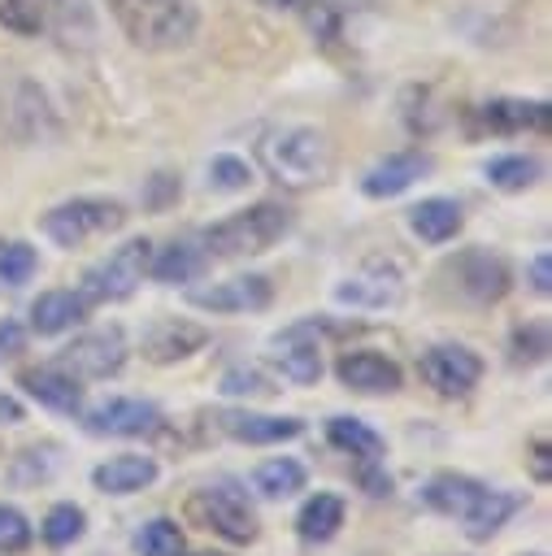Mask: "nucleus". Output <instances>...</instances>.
Here are the masks:
<instances>
[{"instance_id":"15","label":"nucleus","mask_w":552,"mask_h":556,"mask_svg":"<svg viewBox=\"0 0 552 556\" xmlns=\"http://www.w3.org/2000/svg\"><path fill=\"white\" fill-rule=\"evenodd\" d=\"M335 374H339V382L348 391H361V395H391L404 382L400 365L387 361V356H378V352H343L339 365H335Z\"/></svg>"},{"instance_id":"41","label":"nucleus","mask_w":552,"mask_h":556,"mask_svg":"<svg viewBox=\"0 0 552 556\" xmlns=\"http://www.w3.org/2000/svg\"><path fill=\"white\" fill-rule=\"evenodd\" d=\"M22 343H26L22 326H17V321H0V356H13V352H22Z\"/></svg>"},{"instance_id":"4","label":"nucleus","mask_w":552,"mask_h":556,"mask_svg":"<svg viewBox=\"0 0 552 556\" xmlns=\"http://www.w3.org/2000/svg\"><path fill=\"white\" fill-rule=\"evenodd\" d=\"M126 222V208L109 195H74V200H61L57 208L43 213V235L57 243V248H83L109 230H117Z\"/></svg>"},{"instance_id":"37","label":"nucleus","mask_w":552,"mask_h":556,"mask_svg":"<svg viewBox=\"0 0 552 556\" xmlns=\"http://www.w3.org/2000/svg\"><path fill=\"white\" fill-rule=\"evenodd\" d=\"M222 391L226 395H269V391H278L261 369H248V365H235V369H226L222 374Z\"/></svg>"},{"instance_id":"2","label":"nucleus","mask_w":552,"mask_h":556,"mask_svg":"<svg viewBox=\"0 0 552 556\" xmlns=\"http://www.w3.org/2000/svg\"><path fill=\"white\" fill-rule=\"evenodd\" d=\"M122 35L143 52H174L196 39L200 4L196 0H104Z\"/></svg>"},{"instance_id":"45","label":"nucleus","mask_w":552,"mask_h":556,"mask_svg":"<svg viewBox=\"0 0 552 556\" xmlns=\"http://www.w3.org/2000/svg\"><path fill=\"white\" fill-rule=\"evenodd\" d=\"M530 556H543V552H530Z\"/></svg>"},{"instance_id":"13","label":"nucleus","mask_w":552,"mask_h":556,"mask_svg":"<svg viewBox=\"0 0 552 556\" xmlns=\"http://www.w3.org/2000/svg\"><path fill=\"white\" fill-rule=\"evenodd\" d=\"M335 300L352 308H396L404 300V282L396 265H365L361 274L335 282Z\"/></svg>"},{"instance_id":"29","label":"nucleus","mask_w":552,"mask_h":556,"mask_svg":"<svg viewBox=\"0 0 552 556\" xmlns=\"http://www.w3.org/2000/svg\"><path fill=\"white\" fill-rule=\"evenodd\" d=\"M487 182L500 187V191H526V187L539 182V161H535V156H522V152L495 156V161L487 165Z\"/></svg>"},{"instance_id":"44","label":"nucleus","mask_w":552,"mask_h":556,"mask_svg":"<svg viewBox=\"0 0 552 556\" xmlns=\"http://www.w3.org/2000/svg\"><path fill=\"white\" fill-rule=\"evenodd\" d=\"M200 556H213V552H200Z\"/></svg>"},{"instance_id":"10","label":"nucleus","mask_w":552,"mask_h":556,"mask_svg":"<svg viewBox=\"0 0 552 556\" xmlns=\"http://www.w3.org/2000/svg\"><path fill=\"white\" fill-rule=\"evenodd\" d=\"M422 378L439 395H469L482 378V361L461 343H435L422 352Z\"/></svg>"},{"instance_id":"5","label":"nucleus","mask_w":552,"mask_h":556,"mask_svg":"<svg viewBox=\"0 0 552 556\" xmlns=\"http://www.w3.org/2000/svg\"><path fill=\"white\" fill-rule=\"evenodd\" d=\"M148 265H152V243L126 239L122 248H113L100 265H91L83 274V300L87 304H117V300L135 295L139 282L148 278Z\"/></svg>"},{"instance_id":"28","label":"nucleus","mask_w":552,"mask_h":556,"mask_svg":"<svg viewBox=\"0 0 552 556\" xmlns=\"http://www.w3.org/2000/svg\"><path fill=\"white\" fill-rule=\"evenodd\" d=\"M326 439H330L339 452H352L356 460H378V456H382L378 430H369V426L356 421V417H330V421H326Z\"/></svg>"},{"instance_id":"14","label":"nucleus","mask_w":552,"mask_h":556,"mask_svg":"<svg viewBox=\"0 0 552 556\" xmlns=\"http://www.w3.org/2000/svg\"><path fill=\"white\" fill-rule=\"evenodd\" d=\"M426 174H430V156L417 152V148H404V152H391V156L374 161V165L365 169V178H361V191H365L369 200H391V195L409 191V187H413L417 178H426Z\"/></svg>"},{"instance_id":"27","label":"nucleus","mask_w":552,"mask_h":556,"mask_svg":"<svg viewBox=\"0 0 552 556\" xmlns=\"http://www.w3.org/2000/svg\"><path fill=\"white\" fill-rule=\"evenodd\" d=\"M296 526H300V534H304L309 543H326V539H335V530L343 526V500L330 495V491L309 495V500L300 504Z\"/></svg>"},{"instance_id":"9","label":"nucleus","mask_w":552,"mask_h":556,"mask_svg":"<svg viewBox=\"0 0 552 556\" xmlns=\"http://www.w3.org/2000/svg\"><path fill=\"white\" fill-rule=\"evenodd\" d=\"M83 426H87L91 434L143 439V434H156V430H161V408L148 404V400H135V395H113V400L87 408Z\"/></svg>"},{"instance_id":"39","label":"nucleus","mask_w":552,"mask_h":556,"mask_svg":"<svg viewBox=\"0 0 552 556\" xmlns=\"http://www.w3.org/2000/svg\"><path fill=\"white\" fill-rule=\"evenodd\" d=\"M530 287H535L539 295L552 291V261H548V252H539V256L530 261Z\"/></svg>"},{"instance_id":"12","label":"nucleus","mask_w":552,"mask_h":556,"mask_svg":"<svg viewBox=\"0 0 552 556\" xmlns=\"http://www.w3.org/2000/svg\"><path fill=\"white\" fill-rule=\"evenodd\" d=\"M452 278H456V291L474 304H495L504 291H509V265L487 252V248H469L452 261Z\"/></svg>"},{"instance_id":"6","label":"nucleus","mask_w":552,"mask_h":556,"mask_svg":"<svg viewBox=\"0 0 552 556\" xmlns=\"http://www.w3.org/2000/svg\"><path fill=\"white\" fill-rule=\"evenodd\" d=\"M191 517H200L204 530H217L230 543H252L256 539V513L248 495L235 482H213L191 495Z\"/></svg>"},{"instance_id":"26","label":"nucleus","mask_w":552,"mask_h":556,"mask_svg":"<svg viewBox=\"0 0 552 556\" xmlns=\"http://www.w3.org/2000/svg\"><path fill=\"white\" fill-rule=\"evenodd\" d=\"M304 465L296 456H269L252 469V486L265 495V500H291L296 491H304Z\"/></svg>"},{"instance_id":"24","label":"nucleus","mask_w":552,"mask_h":556,"mask_svg":"<svg viewBox=\"0 0 552 556\" xmlns=\"http://www.w3.org/2000/svg\"><path fill=\"white\" fill-rule=\"evenodd\" d=\"M548 117H552V109L543 100H491L482 109V122L500 135H513V130H539L543 135Z\"/></svg>"},{"instance_id":"30","label":"nucleus","mask_w":552,"mask_h":556,"mask_svg":"<svg viewBox=\"0 0 552 556\" xmlns=\"http://www.w3.org/2000/svg\"><path fill=\"white\" fill-rule=\"evenodd\" d=\"M83 530H87V513L78 504H52L48 517H43V526H39V534H43L48 547H70V543L83 539Z\"/></svg>"},{"instance_id":"35","label":"nucleus","mask_w":552,"mask_h":556,"mask_svg":"<svg viewBox=\"0 0 552 556\" xmlns=\"http://www.w3.org/2000/svg\"><path fill=\"white\" fill-rule=\"evenodd\" d=\"M548 356V330L543 321H530V326H517L513 330V361L517 365H535Z\"/></svg>"},{"instance_id":"43","label":"nucleus","mask_w":552,"mask_h":556,"mask_svg":"<svg viewBox=\"0 0 552 556\" xmlns=\"http://www.w3.org/2000/svg\"><path fill=\"white\" fill-rule=\"evenodd\" d=\"M265 4H274V9H283V4H287V9H291V4H304V0H265Z\"/></svg>"},{"instance_id":"38","label":"nucleus","mask_w":552,"mask_h":556,"mask_svg":"<svg viewBox=\"0 0 552 556\" xmlns=\"http://www.w3.org/2000/svg\"><path fill=\"white\" fill-rule=\"evenodd\" d=\"M361 486L369 495H391V473H382L378 460H361Z\"/></svg>"},{"instance_id":"34","label":"nucleus","mask_w":552,"mask_h":556,"mask_svg":"<svg viewBox=\"0 0 552 556\" xmlns=\"http://www.w3.org/2000/svg\"><path fill=\"white\" fill-rule=\"evenodd\" d=\"M252 182V169H248V161H239V156H213L209 161V187H217V191H243Z\"/></svg>"},{"instance_id":"42","label":"nucleus","mask_w":552,"mask_h":556,"mask_svg":"<svg viewBox=\"0 0 552 556\" xmlns=\"http://www.w3.org/2000/svg\"><path fill=\"white\" fill-rule=\"evenodd\" d=\"M22 417H26L22 400H17V395H4V391H0V426H17Z\"/></svg>"},{"instance_id":"32","label":"nucleus","mask_w":552,"mask_h":556,"mask_svg":"<svg viewBox=\"0 0 552 556\" xmlns=\"http://www.w3.org/2000/svg\"><path fill=\"white\" fill-rule=\"evenodd\" d=\"M135 552L139 556H183V530L170 517H156L135 534Z\"/></svg>"},{"instance_id":"3","label":"nucleus","mask_w":552,"mask_h":556,"mask_svg":"<svg viewBox=\"0 0 552 556\" xmlns=\"http://www.w3.org/2000/svg\"><path fill=\"white\" fill-rule=\"evenodd\" d=\"M291 208L278 204V200H261L252 208H239L222 222H213L204 235H200V248L209 261H239V256H261L269 252L278 239H287L291 230Z\"/></svg>"},{"instance_id":"8","label":"nucleus","mask_w":552,"mask_h":556,"mask_svg":"<svg viewBox=\"0 0 552 556\" xmlns=\"http://www.w3.org/2000/svg\"><path fill=\"white\" fill-rule=\"evenodd\" d=\"M274 300V282L265 274H239L226 282H209V287H191L187 304L204 308V313H256Z\"/></svg>"},{"instance_id":"16","label":"nucleus","mask_w":552,"mask_h":556,"mask_svg":"<svg viewBox=\"0 0 552 556\" xmlns=\"http://www.w3.org/2000/svg\"><path fill=\"white\" fill-rule=\"evenodd\" d=\"M209 343V330L187 321V317H165L156 321L148 334H143V356L152 365H174V361H187L191 352H200Z\"/></svg>"},{"instance_id":"22","label":"nucleus","mask_w":552,"mask_h":556,"mask_svg":"<svg viewBox=\"0 0 552 556\" xmlns=\"http://www.w3.org/2000/svg\"><path fill=\"white\" fill-rule=\"evenodd\" d=\"M461 222H465V213H461V204L448 200V195H430V200H422V204L409 208V226H413V235L426 239V243H448V239L461 230Z\"/></svg>"},{"instance_id":"7","label":"nucleus","mask_w":552,"mask_h":556,"mask_svg":"<svg viewBox=\"0 0 552 556\" xmlns=\"http://www.w3.org/2000/svg\"><path fill=\"white\" fill-rule=\"evenodd\" d=\"M126 361V339L122 330H87L78 334L70 348H61V356L52 361L57 369H65L70 378L87 382V378H109L117 374Z\"/></svg>"},{"instance_id":"25","label":"nucleus","mask_w":552,"mask_h":556,"mask_svg":"<svg viewBox=\"0 0 552 556\" xmlns=\"http://www.w3.org/2000/svg\"><path fill=\"white\" fill-rule=\"evenodd\" d=\"M517 504H522V500H517L513 491H491V486H487V491L474 500V508L461 517V521H465V534H469L474 543L491 539V534H495V530L517 513Z\"/></svg>"},{"instance_id":"36","label":"nucleus","mask_w":552,"mask_h":556,"mask_svg":"<svg viewBox=\"0 0 552 556\" xmlns=\"http://www.w3.org/2000/svg\"><path fill=\"white\" fill-rule=\"evenodd\" d=\"M26 543H30V521H26V513L13 508V504H0V552L13 556V552H22Z\"/></svg>"},{"instance_id":"17","label":"nucleus","mask_w":552,"mask_h":556,"mask_svg":"<svg viewBox=\"0 0 552 556\" xmlns=\"http://www.w3.org/2000/svg\"><path fill=\"white\" fill-rule=\"evenodd\" d=\"M217 430L239 439V443H287L304 426L300 417H274V413H252V408H226L217 413Z\"/></svg>"},{"instance_id":"1","label":"nucleus","mask_w":552,"mask_h":556,"mask_svg":"<svg viewBox=\"0 0 552 556\" xmlns=\"http://www.w3.org/2000/svg\"><path fill=\"white\" fill-rule=\"evenodd\" d=\"M256 156H261V169L291 191L322 187L335 174V148L317 126H278L261 139Z\"/></svg>"},{"instance_id":"19","label":"nucleus","mask_w":552,"mask_h":556,"mask_svg":"<svg viewBox=\"0 0 552 556\" xmlns=\"http://www.w3.org/2000/svg\"><path fill=\"white\" fill-rule=\"evenodd\" d=\"M209 256L200 248V239H174L170 248H152V265H148V278L165 282V287H178V282H196L204 274Z\"/></svg>"},{"instance_id":"31","label":"nucleus","mask_w":552,"mask_h":556,"mask_svg":"<svg viewBox=\"0 0 552 556\" xmlns=\"http://www.w3.org/2000/svg\"><path fill=\"white\" fill-rule=\"evenodd\" d=\"M52 0H0V26L13 35H39L48 26Z\"/></svg>"},{"instance_id":"40","label":"nucleus","mask_w":552,"mask_h":556,"mask_svg":"<svg viewBox=\"0 0 552 556\" xmlns=\"http://www.w3.org/2000/svg\"><path fill=\"white\" fill-rule=\"evenodd\" d=\"M530 465H535V478H539V482L552 478V447H548V439H535V443H530Z\"/></svg>"},{"instance_id":"33","label":"nucleus","mask_w":552,"mask_h":556,"mask_svg":"<svg viewBox=\"0 0 552 556\" xmlns=\"http://www.w3.org/2000/svg\"><path fill=\"white\" fill-rule=\"evenodd\" d=\"M35 265H39V256H35L30 243H22V239L0 243V287H22V282H30Z\"/></svg>"},{"instance_id":"18","label":"nucleus","mask_w":552,"mask_h":556,"mask_svg":"<svg viewBox=\"0 0 552 556\" xmlns=\"http://www.w3.org/2000/svg\"><path fill=\"white\" fill-rule=\"evenodd\" d=\"M91 482L104 495H135V491H143V486L156 482V460L152 456H139V452H126V456H113V460L96 465L91 469Z\"/></svg>"},{"instance_id":"21","label":"nucleus","mask_w":552,"mask_h":556,"mask_svg":"<svg viewBox=\"0 0 552 556\" xmlns=\"http://www.w3.org/2000/svg\"><path fill=\"white\" fill-rule=\"evenodd\" d=\"M87 317V300L83 291H43L35 304H30V330L39 334H61V330H74L78 321Z\"/></svg>"},{"instance_id":"20","label":"nucleus","mask_w":552,"mask_h":556,"mask_svg":"<svg viewBox=\"0 0 552 556\" xmlns=\"http://www.w3.org/2000/svg\"><path fill=\"white\" fill-rule=\"evenodd\" d=\"M482 491H487V486H482L478 478L443 469V473H435V478L422 486V500H426L435 513H443V517H465Z\"/></svg>"},{"instance_id":"23","label":"nucleus","mask_w":552,"mask_h":556,"mask_svg":"<svg viewBox=\"0 0 552 556\" xmlns=\"http://www.w3.org/2000/svg\"><path fill=\"white\" fill-rule=\"evenodd\" d=\"M22 387H26L43 408H57V413H78V404H83V387H78V378H70V374L57 369V365L22 374Z\"/></svg>"},{"instance_id":"11","label":"nucleus","mask_w":552,"mask_h":556,"mask_svg":"<svg viewBox=\"0 0 552 556\" xmlns=\"http://www.w3.org/2000/svg\"><path fill=\"white\" fill-rule=\"evenodd\" d=\"M274 361L283 369L287 382L296 387H313L322 378V339H317V321H296L274 339Z\"/></svg>"}]
</instances>
